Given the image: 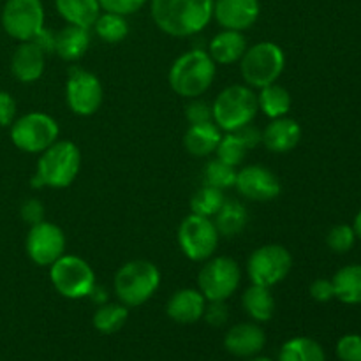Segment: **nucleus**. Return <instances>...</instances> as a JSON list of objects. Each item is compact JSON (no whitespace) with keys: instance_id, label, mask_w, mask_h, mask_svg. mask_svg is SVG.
<instances>
[{"instance_id":"nucleus-1","label":"nucleus","mask_w":361,"mask_h":361,"mask_svg":"<svg viewBox=\"0 0 361 361\" xmlns=\"http://www.w3.org/2000/svg\"><path fill=\"white\" fill-rule=\"evenodd\" d=\"M150 14L164 34L192 37L214 20V0H152Z\"/></svg>"},{"instance_id":"nucleus-2","label":"nucleus","mask_w":361,"mask_h":361,"mask_svg":"<svg viewBox=\"0 0 361 361\" xmlns=\"http://www.w3.org/2000/svg\"><path fill=\"white\" fill-rule=\"evenodd\" d=\"M217 76V63L212 60L207 49L192 48L182 53L171 63L168 81L176 95L185 99H197L207 94Z\"/></svg>"},{"instance_id":"nucleus-3","label":"nucleus","mask_w":361,"mask_h":361,"mask_svg":"<svg viewBox=\"0 0 361 361\" xmlns=\"http://www.w3.org/2000/svg\"><path fill=\"white\" fill-rule=\"evenodd\" d=\"M81 171V152L69 140H56L42 154H39L37 169L32 176L34 189H66L73 185Z\"/></svg>"},{"instance_id":"nucleus-4","label":"nucleus","mask_w":361,"mask_h":361,"mask_svg":"<svg viewBox=\"0 0 361 361\" xmlns=\"http://www.w3.org/2000/svg\"><path fill=\"white\" fill-rule=\"evenodd\" d=\"M161 288V270L157 264L147 259H133L116 270L113 279V291L120 303L141 307Z\"/></svg>"},{"instance_id":"nucleus-5","label":"nucleus","mask_w":361,"mask_h":361,"mask_svg":"<svg viewBox=\"0 0 361 361\" xmlns=\"http://www.w3.org/2000/svg\"><path fill=\"white\" fill-rule=\"evenodd\" d=\"M212 113L222 133H235L252 123L259 113L257 94L249 85H229L214 99Z\"/></svg>"},{"instance_id":"nucleus-6","label":"nucleus","mask_w":361,"mask_h":361,"mask_svg":"<svg viewBox=\"0 0 361 361\" xmlns=\"http://www.w3.org/2000/svg\"><path fill=\"white\" fill-rule=\"evenodd\" d=\"M240 73L250 88L277 83L286 69V53L277 42L261 41L249 46L240 60Z\"/></svg>"},{"instance_id":"nucleus-7","label":"nucleus","mask_w":361,"mask_h":361,"mask_svg":"<svg viewBox=\"0 0 361 361\" xmlns=\"http://www.w3.org/2000/svg\"><path fill=\"white\" fill-rule=\"evenodd\" d=\"M49 281L55 291L67 300L87 298L97 284L90 263L74 254H63L49 267Z\"/></svg>"},{"instance_id":"nucleus-8","label":"nucleus","mask_w":361,"mask_h":361,"mask_svg":"<svg viewBox=\"0 0 361 361\" xmlns=\"http://www.w3.org/2000/svg\"><path fill=\"white\" fill-rule=\"evenodd\" d=\"M60 136L59 122L44 111H30L11 123V141L27 154H42Z\"/></svg>"},{"instance_id":"nucleus-9","label":"nucleus","mask_w":361,"mask_h":361,"mask_svg":"<svg viewBox=\"0 0 361 361\" xmlns=\"http://www.w3.org/2000/svg\"><path fill=\"white\" fill-rule=\"evenodd\" d=\"M221 233L214 219L190 214L180 222L178 245L187 259L194 263H204L215 256L221 243Z\"/></svg>"},{"instance_id":"nucleus-10","label":"nucleus","mask_w":361,"mask_h":361,"mask_svg":"<svg viewBox=\"0 0 361 361\" xmlns=\"http://www.w3.org/2000/svg\"><path fill=\"white\" fill-rule=\"evenodd\" d=\"M242 282V270L233 257L217 256L203 263L197 274V289L207 302H226Z\"/></svg>"},{"instance_id":"nucleus-11","label":"nucleus","mask_w":361,"mask_h":361,"mask_svg":"<svg viewBox=\"0 0 361 361\" xmlns=\"http://www.w3.org/2000/svg\"><path fill=\"white\" fill-rule=\"evenodd\" d=\"M293 270V256L284 245L268 243L254 250L247 259V275L250 282L264 288H274L286 281Z\"/></svg>"},{"instance_id":"nucleus-12","label":"nucleus","mask_w":361,"mask_h":361,"mask_svg":"<svg viewBox=\"0 0 361 361\" xmlns=\"http://www.w3.org/2000/svg\"><path fill=\"white\" fill-rule=\"evenodd\" d=\"M0 20L9 37L20 42L32 41L46 27L42 0H7Z\"/></svg>"},{"instance_id":"nucleus-13","label":"nucleus","mask_w":361,"mask_h":361,"mask_svg":"<svg viewBox=\"0 0 361 361\" xmlns=\"http://www.w3.org/2000/svg\"><path fill=\"white\" fill-rule=\"evenodd\" d=\"M104 99V88L94 73L81 67L69 71L66 83V101L78 116H92L99 111Z\"/></svg>"},{"instance_id":"nucleus-14","label":"nucleus","mask_w":361,"mask_h":361,"mask_svg":"<svg viewBox=\"0 0 361 361\" xmlns=\"http://www.w3.org/2000/svg\"><path fill=\"white\" fill-rule=\"evenodd\" d=\"M66 247L67 238L63 229L46 219L30 226L25 240L27 256L32 263L42 268H49L59 257H62L66 254Z\"/></svg>"},{"instance_id":"nucleus-15","label":"nucleus","mask_w":361,"mask_h":361,"mask_svg":"<svg viewBox=\"0 0 361 361\" xmlns=\"http://www.w3.org/2000/svg\"><path fill=\"white\" fill-rule=\"evenodd\" d=\"M235 189L245 200L254 203H267L281 196L282 183L271 169L261 164H249L236 169Z\"/></svg>"},{"instance_id":"nucleus-16","label":"nucleus","mask_w":361,"mask_h":361,"mask_svg":"<svg viewBox=\"0 0 361 361\" xmlns=\"http://www.w3.org/2000/svg\"><path fill=\"white\" fill-rule=\"evenodd\" d=\"M259 0H214V20L224 30H249L259 20Z\"/></svg>"},{"instance_id":"nucleus-17","label":"nucleus","mask_w":361,"mask_h":361,"mask_svg":"<svg viewBox=\"0 0 361 361\" xmlns=\"http://www.w3.org/2000/svg\"><path fill=\"white\" fill-rule=\"evenodd\" d=\"M264 345H267V334L259 326V323H254V321L235 324L229 328L224 337L226 351L236 358L249 360L261 355Z\"/></svg>"},{"instance_id":"nucleus-18","label":"nucleus","mask_w":361,"mask_h":361,"mask_svg":"<svg viewBox=\"0 0 361 361\" xmlns=\"http://www.w3.org/2000/svg\"><path fill=\"white\" fill-rule=\"evenodd\" d=\"M207 298L197 288H183L171 295L166 303V314L178 324H194L203 319Z\"/></svg>"},{"instance_id":"nucleus-19","label":"nucleus","mask_w":361,"mask_h":361,"mask_svg":"<svg viewBox=\"0 0 361 361\" xmlns=\"http://www.w3.org/2000/svg\"><path fill=\"white\" fill-rule=\"evenodd\" d=\"M302 140V126L295 118L281 116L268 122L261 130V145L271 154H288L295 150Z\"/></svg>"},{"instance_id":"nucleus-20","label":"nucleus","mask_w":361,"mask_h":361,"mask_svg":"<svg viewBox=\"0 0 361 361\" xmlns=\"http://www.w3.org/2000/svg\"><path fill=\"white\" fill-rule=\"evenodd\" d=\"M46 69V55L34 41L20 42L11 59V73L20 83H35Z\"/></svg>"},{"instance_id":"nucleus-21","label":"nucleus","mask_w":361,"mask_h":361,"mask_svg":"<svg viewBox=\"0 0 361 361\" xmlns=\"http://www.w3.org/2000/svg\"><path fill=\"white\" fill-rule=\"evenodd\" d=\"M247 48H249V42L243 32L222 28V32L214 35L207 51L217 66H233L242 60Z\"/></svg>"},{"instance_id":"nucleus-22","label":"nucleus","mask_w":361,"mask_h":361,"mask_svg":"<svg viewBox=\"0 0 361 361\" xmlns=\"http://www.w3.org/2000/svg\"><path fill=\"white\" fill-rule=\"evenodd\" d=\"M90 42V28L66 25L59 32H55V55L66 62H78L88 51Z\"/></svg>"},{"instance_id":"nucleus-23","label":"nucleus","mask_w":361,"mask_h":361,"mask_svg":"<svg viewBox=\"0 0 361 361\" xmlns=\"http://www.w3.org/2000/svg\"><path fill=\"white\" fill-rule=\"evenodd\" d=\"M222 130L215 122L192 123L183 136L185 150L194 157H210L215 154L219 143H221Z\"/></svg>"},{"instance_id":"nucleus-24","label":"nucleus","mask_w":361,"mask_h":361,"mask_svg":"<svg viewBox=\"0 0 361 361\" xmlns=\"http://www.w3.org/2000/svg\"><path fill=\"white\" fill-rule=\"evenodd\" d=\"M242 307L254 323H268L275 316L277 303L271 288L252 284L243 291Z\"/></svg>"},{"instance_id":"nucleus-25","label":"nucleus","mask_w":361,"mask_h":361,"mask_svg":"<svg viewBox=\"0 0 361 361\" xmlns=\"http://www.w3.org/2000/svg\"><path fill=\"white\" fill-rule=\"evenodd\" d=\"M55 7L60 18L67 25L90 28L102 13L99 0H55Z\"/></svg>"},{"instance_id":"nucleus-26","label":"nucleus","mask_w":361,"mask_h":361,"mask_svg":"<svg viewBox=\"0 0 361 361\" xmlns=\"http://www.w3.org/2000/svg\"><path fill=\"white\" fill-rule=\"evenodd\" d=\"M219 233L224 238H233L240 235L249 224V210L242 201L226 200L221 210L214 217Z\"/></svg>"},{"instance_id":"nucleus-27","label":"nucleus","mask_w":361,"mask_h":361,"mask_svg":"<svg viewBox=\"0 0 361 361\" xmlns=\"http://www.w3.org/2000/svg\"><path fill=\"white\" fill-rule=\"evenodd\" d=\"M291 94H289L288 88L279 85V81L259 88V92H257V108L270 120L288 116V113L291 111Z\"/></svg>"},{"instance_id":"nucleus-28","label":"nucleus","mask_w":361,"mask_h":361,"mask_svg":"<svg viewBox=\"0 0 361 361\" xmlns=\"http://www.w3.org/2000/svg\"><path fill=\"white\" fill-rule=\"evenodd\" d=\"M335 298L345 305H361V264H348L331 279Z\"/></svg>"},{"instance_id":"nucleus-29","label":"nucleus","mask_w":361,"mask_h":361,"mask_svg":"<svg viewBox=\"0 0 361 361\" xmlns=\"http://www.w3.org/2000/svg\"><path fill=\"white\" fill-rule=\"evenodd\" d=\"M279 361H326L323 345L310 337H293L282 344Z\"/></svg>"},{"instance_id":"nucleus-30","label":"nucleus","mask_w":361,"mask_h":361,"mask_svg":"<svg viewBox=\"0 0 361 361\" xmlns=\"http://www.w3.org/2000/svg\"><path fill=\"white\" fill-rule=\"evenodd\" d=\"M127 317H129V309L123 303L108 302L97 307L92 317V324L99 334L113 335L126 326Z\"/></svg>"},{"instance_id":"nucleus-31","label":"nucleus","mask_w":361,"mask_h":361,"mask_svg":"<svg viewBox=\"0 0 361 361\" xmlns=\"http://www.w3.org/2000/svg\"><path fill=\"white\" fill-rule=\"evenodd\" d=\"M92 30L95 32V35H97L102 42L116 44V42H122L123 39L129 35V23H127L126 16L102 11V13L99 14L97 20H95Z\"/></svg>"},{"instance_id":"nucleus-32","label":"nucleus","mask_w":361,"mask_h":361,"mask_svg":"<svg viewBox=\"0 0 361 361\" xmlns=\"http://www.w3.org/2000/svg\"><path fill=\"white\" fill-rule=\"evenodd\" d=\"M224 190L210 185H201L190 197V214L214 219L224 204Z\"/></svg>"},{"instance_id":"nucleus-33","label":"nucleus","mask_w":361,"mask_h":361,"mask_svg":"<svg viewBox=\"0 0 361 361\" xmlns=\"http://www.w3.org/2000/svg\"><path fill=\"white\" fill-rule=\"evenodd\" d=\"M236 180V168L229 166L226 162L219 161L217 157L214 161L207 162L203 168V185L215 187V189L228 190L235 187Z\"/></svg>"},{"instance_id":"nucleus-34","label":"nucleus","mask_w":361,"mask_h":361,"mask_svg":"<svg viewBox=\"0 0 361 361\" xmlns=\"http://www.w3.org/2000/svg\"><path fill=\"white\" fill-rule=\"evenodd\" d=\"M247 145L243 143L242 137L236 133H224L221 137V143H219L217 150H215V157L219 161L226 162L229 166H242L243 161L247 157Z\"/></svg>"},{"instance_id":"nucleus-35","label":"nucleus","mask_w":361,"mask_h":361,"mask_svg":"<svg viewBox=\"0 0 361 361\" xmlns=\"http://www.w3.org/2000/svg\"><path fill=\"white\" fill-rule=\"evenodd\" d=\"M326 243L330 250L335 254H345L355 247L356 243V233L353 226L349 224H338L330 229L326 236Z\"/></svg>"},{"instance_id":"nucleus-36","label":"nucleus","mask_w":361,"mask_h":361,"mask_svg":"<svg viewBox=\"0 0 361 361\" xmlns=\"http://www.w3.org/2000/svg\"><path fill=\"white\" fill-rule=\"evenodd\" d=\"M335 351L341 361H361V335L348 334L341 337Z\"/></svg>"},{"instance_id":"nucleus-37","label":"nucleus","mask_w":361,"mask_h":361,"mask_svg":"<svg viewBox=\"0 0 361 361\" xmlns=\"http://www.w3.org/2000/svg\"><path fill=\"white\" fill-rule=\"evenodd\" d=\"M187 122L192 123H204V122H214V113H212V102L203 101V99H190L185 109Z\"/></svg>"},{"instance_id":"nucleus-38","label":"nucleus","mask_w":361,"mask_h":361,"mask_svg":"<svg viewBox=\"0 0 361 361\" xmlns=\"http://www.w3.org/2000/svg\"><path fill=\"white\" fill-rule=\"evenodd\" d=\"M148 0H99L101 9L106 13H115L120 16H130V14L137 13L141 7L147 4Z\"/></svg>"},{"instance_id":"nucleus-39","label":"nucleus","mask_w":361,"mask_h":361,"mask_svg":"<svg viewBox=\"0 0 361 361\" xmlns=\"http://www.w3.org/2000/svg\"><path fill=\"white\" fill-rule=\"evenodd\" d=\"M203 319L214 328L224 326L229 319V309L226 305V302H208L203 314Z\"/></svg>"},{"instance_id":"nucleus-40","label":"nucleus","mask_w":361,"mask_h":361,"mask_svg":"<svg viewBox=\"0 0 361 361\" xmlns=\"http://www.w3.org/2000/svg\"><path fill=\"white\" fill-rule=\"evenodd\" d=\"M44 204H42V201L35 200V197H30V200L25 201L20 208L21 219H23V222H27L28 226H34L37 224V222L44 221Z\"/></svg>"},{"instance_id":"nucleus-41","label":"nucleus","mask_w":361,"mask_h":361,"mask_svg":"<svg viewBox=\"0 0 361 361\" xmlns=\"http://www.w3.org/2000/svg\"><path fill=\"white\" fill-rule=\"evenodd\" d=\"M310 296L317 303H328L335 298V289L331 279H316L309 288Z\"/></svg>"},{"instance_id":"nucleus-42","label":"nucleus","mask_w":361,"mask_h":361,"mask_svg":"<svg viewBox=\"0 0 361 361\" xmlns=\"http://www.w3.org/2000/svg\"><path fill=\"white\" fill-rule=\"evenodd\" d=\"M16 120V101L6 90H0V127H11Z\"/></svg>"},{"instance_id":"nucleus-43","label":"nucleus","mask_w":361,"mask_h":361,"mask_svg":"<svg viewBox=\"0 0 361 361\" xmlns=\"http://www.w3.org/2000/svg\"><path fill=\"white\" fill-rule=\"evenodd\" d=\"M235 133L242 137V141L247 145V148H249V150H254V148L259 147L261 145V130L257 129L256 126H252V123H249V126L235 130Z\"/></svg>"},{"instance_id":"nucleus-44","label":"nucleus","mask_w":361,"mask_h":361,"mask_svg":"<svg viewBox=\"0 0 361 361\" xmlns=\"http://www.w3.org/2000/svg\"><path fill=\"white\" fill-rule=\"evenodd\" d=\"M32 41L39 46V48L44 51V55H49V53H55V32H51L49 28H42L37 35H35Z\"/></svg>"},{"instance_id":"nucleus-45","label":"nucleus","mask_w":361,"mask_h":361,"mask_svg":"<svg viewBox=\"0 0 361 361\" xmlns=\"http://www.w3.org/2000/svg\"><path fill=\"white\" fill-rule=\"evenodd\" d=\"M87 298L90 300V302H94L97 307H99V305H104V303L109 302L108 289L102 288V286H99V284H95L94 289H92L90 295H88Z\"/></svg>"},{"instance_id":"nucleus-46","label":"nucleus","mask_w":361,"mask_h":361,"mask_svg":"<svg viewBox=\"0 0 361 361\" xmlns=\"http://www.w3.org/2000/svg\"><path fill=\"white\" fill-rule=\"evenodd\" d=\"M353 229H355L356 233V238L361 240V210L356 214L355 217V224H353Z\"/></svg>"},{"instance_id":"nucleus-47","label":"nucleus","mask_w":361,"mask_h":361,"mask_svg":"<svg viewBox=\"0 0 361 361\" xmlns=\"http://www.w3.org/2000/svg\"><path fill=\"white\" fill-rule=\"evenodd\" d=\"M247 361H275V360L268 358V356H261V355H257V356H252V358H249Z\"/></svg>"}]
</instances>
